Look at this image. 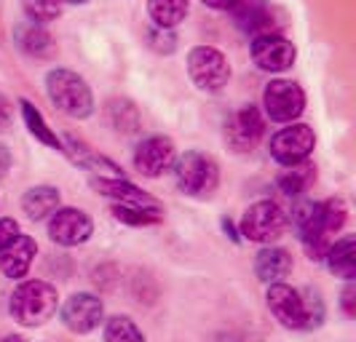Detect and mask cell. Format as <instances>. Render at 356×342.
<instances>
[{"instance_id":"6da1fadb","label":"cell","mask_w":356,"mask_h":342,"mask_svg":"<svg viewBox=\"0 0 356 342\" xmlns=\"http://www.w3.org/2000/svg\"><path fill=\"white\" fill-rule=\"evenodd\" d=\"M292 222L300 233L305 254L314 259H324L327 249L332 246V235L346 225V203L340 198L321 200V203L303 200L295 206Z\"/></svg>"},{"instance_id":"7a4b0ae2","label":"cell","mask_w":356,"mask_h":342,"mask_svg":"<svg viewBox=\"0 0 356 342\" xmlns=\"http://www.w3.org/2000/svg\"><path fill=\"white\" fill-rule=\"evenodd\" d=\"M268 307L286 329H316L324 318V305L316 291L300 294L298 289L282 284L268 287Z\"/></svg>"},{"instance_id":"3957f363","label":"cell","mask_w":356,"mask_h":342,"mask_svg":"<svg viewBox=\"0 0 356 342\" xmlns=\"http://www.w3.org/2000/svg\"><path fill=\"white\" fill-rule=\"evenodd\" d=\"M59 305V294L46 281H24L11 294V316L22 326H43Z\"/></svg>"},{"instance_id":"277c9868","label":"cell","mask_w":356,"mask_h":342,"mask_svg":"<svg viewBox=\"0 0 356 342\" xmlns=\"http://www.w3.org/2000/svg\"><path fill=\"white\" fill-rule=\"evenodd\" d=\"M175 177H177V187L185 196L193 198H207L212 196L220 185V166L212 155L198 153V150H188L179 158H175Z\"/></svg>"},{"instance_id":"5b68a950","label":"cell","mask_w":356,"mask_h":342,"mask_svg":"<svg viewBox=\"0 0 356 342\" xmlns=\"http://www.w3.org/2000/svg\"><path fill=\"white\" fill-rule=\"evenodd\" d=\"M46 89L56 108L70 118H89L94 112V96H91L89 83L72 70H51L46 78Z\"/></svg>"},{"instance_id":"8992f818","label":"cell","mask_w":356,"mask_h":342,"mask_svg":"<svg viewBox=\"0 0 356 342\" xmlns=\"http://www.w3.org/2000/svg\"><path fill=\"white\" fill-rule=\"evenodd\" d=\"M188 72H191V78H193V83H196L198 89L209 91V94L225 89L228 80H231L228 59H225L222 51H217L212 46L191 49V54H188Z\"/></svg>"},{"instance_id":"52a82bcc","label":"cell","mask_w":356,"mask_h":342,"mask_svg":"<svg viewBox=\"0 0 356 342\" xmlns=\"http://www.w3.org/2000/svg\"><path fill=\"white\" fill-rule=\"evenodd\" d=\"M286 230V214L273 200H257L241 216V235L254 243H273Z\"/></svg>"},{"instance_id":"ba28073f","label":"cell","mask_w":356,"mask_h":342,"mask_svg":"<svg viewBox=\"0 0 356 342\" xmlns=\"http://www.w3.org/2000/svg\"><path fill=\"white\" fill-rule=\"evenodd\" d=\"M314 147H316L314 128L305 123H292L270 137V158L282 166H295V163L308 161Z\"/></svg>"},{"instance_id":"9c48e42d","label":"cell","mask_w":356,"mask_h":342,"mask_svg":"<svg viewBox=\"0 0 356 342\" xmlns=\"http://www.w3.org/2000/svg\"><path fill=\"white\" fill-rule=\"evenodd\" d=\"M266 115L276 123H292L305 110V94L292 80H270L263 94Z\"/></svg>"},{"instance_id":"30bf717a","label":"cell","mask_w":356,"mask_h":342,"mask_svg":"<svg viewBox=\"0 0 356 342\" xmlns=\"http://www.w3.org/2000/svg\"><path fill=\"white\" fill-rule=\"evenodd\" d=\"M263 134H266V118L254 105L236 110L228 118V123H225V142L236 153L254 150L263 139Z\"/></svg>"},{"instance_id":"8fae6325","label":"cell","mask_w":356,"mask_h":342,"mask_svg":"<svg viewBox=\"0 0 356 342\" xmlns=\"http://www.w3.org/2000/svg\"><path fill=\"white\" fill-rule=\"evenodd\" d=\"M252 59L260 70L266 72H284L295 65L298 51L292 46V40L268 33V35H257L252 40Z\"/></svg>"},{"instance_id":"7c38bea8","label":"cell","mask_w":356,"mask_h":342,"mask_svg":"<svg viewBox=\"0 0 356 342\" xmlns=\"http://www.w3.org/2000/svg\"><path fill=\"white\" fill-rule=\"evenodd\" d=\"M94 233V222L81 209H56L49 222V235L59 246H78L86 243Z\"/></svg>"},{"instance_id":"4fadbf2b","label":"cell","mask_w":356,"mask_h":342,"mask_svg":"<svg viewBox=\"0 0 356 342\" xmlns=\"http://www.w3.org/2000/svg\"><path fill=\"white\" fill-rule=\"evenodd\" d=\"M105 318V305L94 294H72L70 300L62 305V324L75 334H89Z\"/></svg>"},{"instance_id":"5bb4252c","label":"cell","mask_w":356,"mask_h":342,"mask_svg":"<svg viewBox=\"0 0 356 342\" xmlns=\"http://www.w3.org/2000/svg\"><path fill=\"white\" fill-rule=\"evenodd\" d=\"M177 158L175 142L169 137H147L134 150V166L143 177H161Z\"/></svg>"},{"instance_id":"9a60e30c","label":"cell","mask_w":356,"mask_h":342,"mask_svg":"<svg viewBox=\"0 0 356 342\" xmlns=\"http://www.w3.org/2000/svg\"><path fill=\"white\" fill-rule=\"evenodd\" d=\"M38 254L35 238L19 233L6 249H0V271L6 278H24L30 268H33V259Z\"/></svg>"},{"instance_id":"2e32d148","label":"cell","mask_w":356,"mask_h":342,"mask_svg":"<svg viewBox=\"0 0 356 342\" xmlns=\"http://www.w3.org/2000/svg\"><path fill=\"white\" fill-rule=\"evenodd\" d=\"M91 185H94L97 193H102V196H107V198H113L115 203H121V206H140V209L161 212L159 200L153 198L150 193L140 190L137 185L126 182L124 177H121V180H99V177H94Z\"/></svg>"},{"instance_id":"e0dca14e","label":"cell","mask_w":356,"mask_h":342,"mask_svg":"<svg viewBox=\"0 0 356 342\" xmlns=\"http://www.w3.org/2000/svg\"><path fill=\"white\" fill-rule=\"evenodd\" d=\"M292 271V257L286 249H279V246H268L257 254L254 259V273L263 284H282L286 275Z\"/></svg>"},{"instance_id":"ac0fdd59","label":"cell","mask_w":356,"mask_h":342,"mask_svg":"<svg viewBox=\"0 0 356 342\" xmlns=\"http://www.w3.org/2000/svg\"><path fill=\"white\" fill-rule=\"evenodd\" d=\"M233 11H236V22L241 24L244 33H250V35H254V37L270 33L273 19H270L268 8L260 0H238V3L233 6Z\"/></svg>"},{"instance_id":"d6986e66","label":"cell","mask_w":356,"mask_h":342,"mask_svg":"<svg viewBox=\"0 0 356 342\" xmlns=\"http://www.w3.org/2000/svg\"><path fill=\"white\" fill-rule=\"evenodd\" d=\"M330 262V271L335 273L343 281H354L356 278V238L354 235H346L335 241L330 249H327V257Z\"/></svg>"},{"instance_id":"ffe728a7","label":"cell","mask_w":356,"mask_h":342,"mask_svg":"<svg viewBox=\"0 0 356 342\" xmlns=\"http://www.w3.org/2000/svg\"><path fill=\"white\" fill-rule=\"evenodd\" d=\"M59 206V190L56 187H49V185H40V187H33L22 196V212L30 216L33 222L38 219H46L51 216Z\"/></svg>"},{"instance_id":"44dd1931","label":"cell","mask_w":356,"mask_h":342,"mask_svg":"<svg viewBox=\"0 0 356 342\" xmlns=\"http://www.w3.org/2000/svg\"><path fill=\"white\" fill-rule=\"evenodd\" d=\"M314 177H316V169L311 166L308 161L295 163V166H284V171L279 174V190L289 196V198H298L303 196L305 190L314 185Z\"/></svg>"},{"instance_id":"7402d4cb","label":"cell","mask_w":356,"mask_h":342,"mask_svg":"<svg viewBox=\"0 0 356 342\" xmlns=\"http://www.w3.org/2000/svg\"><path fill=\"white\" fill-rule=\"evenodd\" d=\"M17 43L24 54L38 56V59H46L54 49L51 35H49L43 27H38L35 22H33V24H22V27H17Z\"/></svg>"},{"instance_id":"603a6c76","label":"cell","mask_w":356,"mask_h":342,"mask_svg":"<svg viewBox=\"0 0 356 342\" xmlns=\"http://www.w3.org/2000/svg\"><path fill=\"white\" fill-rule=\"evenodd\" d=\"M147 14L161 30L177 27L188 17V0H147Z\"/></svg>"},{"instance_id":"cb8c5ba5","label":"cell","mask_w":356,"mask_h":342,"mask_svg":"<svg viewBox=\"0 0 356 342\" xmlns=\"http://www.w3.org/2000/svg\"><path fill=\"white\" fill-rule=\"evenodd\" d=\"M19 108H22V118H24V123L30 128V134L35 137L38 142H43L46 147H54V150H62V142H59V137L51 131V126L43 121V115H40V110L33 105V102H27V99H22L19 102Z\"/></svg>"},{"instance_id":"d4e9b609","label":"cell","mask_w":356,"mask_h":342,"mask_svg":"<svg viewBox=\"0 0 356 342\" xmlns=\"http://www.w3.org/2000/svg\"><path fill=\"white\" fill-rule=\"evenodd\" d=\"M105 342H145V334L140 326L134 324L129 316H113L105 326Z\"/></svg>"},{"instance_id":"484cf974","label":"cell","mask_w":356,"mask_h":342,"mask_svg":"<svg viewBox=\"0 0 356 342\" xmlns=\"http://www.w3.org/2000/svg\"><path fill=\"white\" fill-rule=\"evenodd\" d=\"M107 115H110L113 126L118 128V131L131 134V131L140 128V112H137V108L131 102H126V99H113L107 105Z\"/></svg>"},{"instance_id":"4316f807","label":"cell","mask_w":356,"mask_h":342,"mask_svg":"<svg viewBox=\"0 0 356 342\" xmlns=\"http://www.w3.org/2000/svg\"><path fill=\"white\" fill-rule=\"evenodd\" d=\"M113 214L118 216L121 222H126V225H131V228H147V225L161 222V212L140 209V206H121V203H115L113 206Z\"/></svg>"},{"instance_id":"83f0119b","label":"cell","mask_w":356,"mask_h":342,"mask_svg":"<svg viewBox=\"0 0 356 342\" xmlns=\"http://www.w3.org/2000/svg\"><path fill=\"white\" fill-rule=\"evenodd\" d=\"M22 8L35 24H46L62 14V0H22Z\"/></svg>"},{"instance_id":"f1b7e54d","label":"cell","mask_w":356,"mask_h":342,"mask_svg":"<svg viewBox=\"0 0 356 342\" xmlns=\"http://www.w3.org/2000/svg\"><path fill=\"white\" fill-rule=\"evenodd\" d=\"M19 235V225L11 216H0V249H6Z\"/></svg>"},{"instance_id":"f546056e","label":"cell","mask_w":356,"mask_h":342,"mask_svg":"<svg viewBox=\"0 0 356 342\" xmlns=\"http://www.w3.org/2000/svg\"><path fill=\"white\" fill-rule=\"evenodd\" d=\"M11 121H14V108H11V102L0 94V131L11 126Z\"/></svg>"},{"instance_id":"4dcf8cb0","label":"cell","mask_w":356,"mask_h":342,"mask_svg":"<svg viewBox=\"0 0 356 342\" xmlns=\"http://www.w3.org/2000/svg\"><path fill=\"white\" fill-rule=\"evenodd\" d=\"M354 297H356V289H354V284L348 281V287H346V291H343V310H346V316H348V318H354L356 316Z\"/></svg>"},{"instance_id":"1f68e13d","label":"cell","mask_w":356,"mask_h":342,"mask_svg":"<svg viewBox=\"0 0 356 342\" xmlns=\"http://www.w3.org/2000/svg\"><path fill=\"white\" fill-rule=\"evenodd\" d=\"M8 169H11V153H8V147L0 144V177H3Z\"/></svg>"},{"instance_id":"d6a6232c","label":"cell","mask_w":356,"mask_h":342,"mask_svg":"<svg viewBox=\"0 0 356 342\" xmlns=\"http://www.w3.org/2000/svg\"><path fill=\"white\" fill-rule=\"evenodd\" d=\"M201 3H207L209 8H233L238 0H201Z\"/></svg>"},{"instance_id":"836d02e7","label":"cell","mask_w":356,"mask_h":342,"mask_svg":"<svg viewBox=\"0 0 356 342\" xmlns=\"http://www.w3.org/2000/svg\"><path fill=\"white\" fill-rule=\"evenodd\" d=\"M3 342H27L24 337H19V334H11V337H6Z\"/></svg>"},{"instance_id":"e575fe53","label":"cell","mask_w":356,"mask_h":342,"mask_svg":"<svg viewBox=\"0 0 356 342\" xmlns=\"http://www.w3.org/2000/svg\"><path fill=\"white\" fill-rule=\"evenodd\" d=\"M65 3H72V6H83V3H89V0H65Z\"/></svg>"}]
</instances>
